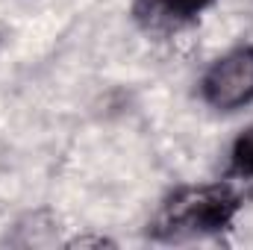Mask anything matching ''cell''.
Listing matches in <instances>:
<instances>
[{
	"instance_id": "3957f363",
	"label": "cell",
	"mask_w": 253,
	"mask_h": 250,
	"mask_svg": "<svg viewBox=\"0 0 253 250\" xmlns=\"http://www.w3.org/2000/svg\"><path fill=\"white\" fill-rule=\"evenodd\" d=\"M230 177L236 180H253V126L245 129L230 153Z\"/></svg>"
},
{
	"instance_id": "6da1fadb",
	"label": "cell",
	"mask_w": 253,
	"mask_h": 250,
	"mask_svg": "<svg viewBox=\"0 0 253 250\" xmlns=\"http://www.w3.org/2000/svg\"><path fill=\"white\" fill-rule=\"evenodd\" d=\"M239 212V194L230 186H189L174 191L156 218L150 221V236L159 242H183L221 233L233 224Z\"/></svg>"
},
{
	"instance_id": "7a4b0ae2",
	"label": "cell",
	"mask_w": 253,
	"mask_h": 250,
	"mask_svg": "<svg viewBox=\"0 0 253 250\" xmlns=\"http://www.w3.org/2000/svg\"><path fill=\"white\" fill-rule=\"evenodd\" d=\"M203 100L218 112H236L253 100V47H236L203 74Z\"/></svg>"
}]
</instances>
